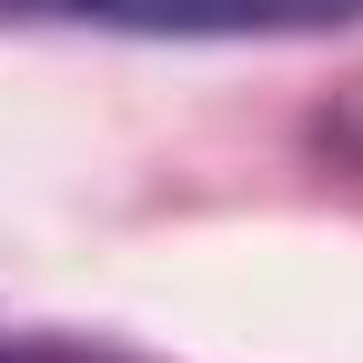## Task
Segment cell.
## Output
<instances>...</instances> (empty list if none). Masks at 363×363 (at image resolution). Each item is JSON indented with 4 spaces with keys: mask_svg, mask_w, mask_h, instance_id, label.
Segmentation results:
<instances>
[{
    "mask_svg": "<svg viewBox=\"0 0 363 363\" xmlns=\"http://www.w3.org/2000/svg\"><path fill=\"white\" fill-rule=\"evenodd\" d=\"M11 11H81L121 30H293V21H353L363 0H11Z\"/></svg>",
    "mask_w": 363,
    "mask_h": 363,
    "instance_id": "6da1fadb",
    "label": "cell"
}]
</instances>
